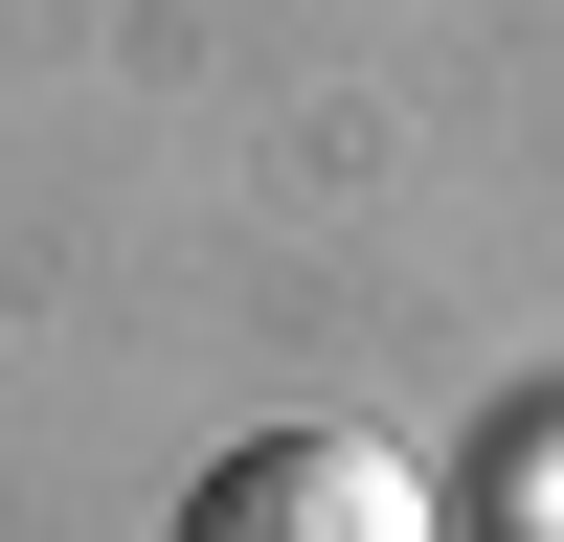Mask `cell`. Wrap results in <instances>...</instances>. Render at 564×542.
<instances>
[{
  "instance_id": "1",
  "label": "cell",
  "mask_w": 564,
  "mask_h": 542,
  "mask_svg": "<svg viewBox=\"0 0 564 542\" xmlns=\"http://www.w3.org/2000/svg\"><path fill=\"white\" fill-rule=\"evenodd\" d=\"M181 542H430V475L384 430H249V452H204Z\"/></svg>"
}]
</instances>
